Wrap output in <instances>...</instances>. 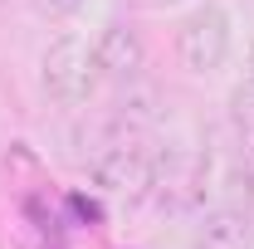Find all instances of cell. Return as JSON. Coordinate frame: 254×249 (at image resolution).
Wrapping results in <instances>:
<instances>
[{
  "mask_svg": "<svg viewBox=\"0 0 254 249\" xmlns=\"http://www.w3.org/2000/svg\"><path fill=\"white\" fill-rule=\"evenodd\" d=\"M39 83L44 93L64 103V108H83L98 88V63H93V49L78 39V34H59L49 39V49L39 54Z\"/></svg>",
  "mask_w": 254,
  "mask_h": 249,
  "instance_id": "cell-1",
  "label": "cell"
},
{
  "mask_svg": "<svg viewBox=\"0 0 254 249\" xmlns=\"http://www.w3.org/2000/svg\"><path fill=\"white\" fill-rule=\"evenodd\" d=\"M93 181L108 195H118L127 205H137L147 190L157 186V161L147 147H137V142H113V147H103L93 161Z\"/></svg>",
  "mask_w": 254,
  "mask_h": 249,
  "instance_id": "cell-2",
  "label": "cell"
},
{
  "mask_svg": "<svg viewBox=\"0 0 254 249\" xmlns=\"http://www.w3.org/2000/svg\"><path fill=\"white\" fill-rule=\"evenodd\" d=\"M176 54L190 73H215L230 54V15L220 5H200L186 15V25L176 30Z\"/></svg>",
  "mask_w": 254,
  "mask_h": 249,
  "instance_id": "cell-3",
  "label": "cell"
},
{
  "mask_svg": "<svg viewBox=\"0 0 254 249\" xmlns=\"http://www.w3.org/2000/svg\"><path fill=\"white\" fill-rule=\"evenodd\" d=\"M93 63H98V78L132 83V78L142 73V63H147V44H142V34L132 30V25L113 20V25H103V34L93 39Z\"/></svg>",
  "mask_w": 254,
  "mask_h": 249,
  "instance_id": "cell-4",
  "label": "cell"
},
{
  "mask_svg": "<svg viewBox=\"0 0 254 249\" xmlns=\"http://www.w3.org/2000/svg\"><path fill=\"white\" fill-rule=\"evenodd\" d=\"M195 249H254V230L245 210H210V215L195 225Z\"/></svg>",
  "mask_w": 254,
  "mask_h": 249,
  "instance_id": "cell-5",
  "label": "cell"
},
{
  "mask_svg": "<svg viewBox=\"0 0 254 249\" xmlns=\"http://www.w3.org/2000/svg\"><path fill=\"white\" fill-rule=\"evenodd\" d=\"M132 83H137V78H132ZM132 83H127V93L118 98V118L132 123V127L157 123V93H152V88H132Z\"/></svg>",
  "mask_w": 254,
  "mask_h": 249,
  "instance_id": "cell-6",
  "label": "cell"
},
{
  "mask_svg": "<svg viewBox=\"0 0 254 249\" xmlns=\"http://www.w3.org/2000/svg\"><path fill=\"white\" fill-rule=\"evenodd\" d=\"M230 123L254 137V73H250V78H240V83L230 88Z\"/></svg>",
  "mask_w": 254,
  "mask_h": 249,
  "instance_id": "cell-7",
  "label": "cell"
},
{
  "mask_svg": "<svg viewBox=\"0 0 254 249\" xmlns=\"http://www.w3.org/2000/svg\"><path fill=\"white\" fill-rule=\"evenodd\" d=\"M34 5H39L44 15H54V20H64V15H73V10H78L83 0H34Z\"/></svg>",
  "mask_w": 254,
  "mask_h": 249,
  "instance_id": "cell-8",
  "label": "cell"
},
{
  "mask_svg": "<svg viewBox=\"0 0 254 249\" xmlns=\"http://www.w3.org/2000/svg\"><path fill=\"white\" fill-rule=\"evenodd\" d=\"M240 161H245V171H250V176H254V142H250V147H245V156H240Z\"/></svg>",
  "mask_w": 254,
  "mask_h": 249,
  "instance_id": "cell-9",
  "label": "cell"
},
{
  "mask_svg": "<svg viewBox=\"0 0 254 249\" xmlns=\"http://www.w3.org/2000/svg\"><path fill=\"white\" fill-rule=\"evenodd\" d=\"M250 68H254V39H250Z\"/></svg>",
  "mask_w": 254,
  "mask_h": 249,
  "instance_id": "cell-10",
  "label": "cell"
},
{
  "mask_svg": "<svg viewBox=\"0 0 254 249\" xmlns=\"http://www.w3.org/2000/svg\"><path fill=\"white\" fill-rule=\"evenodd\" d=\"M157 5H176V0H157Z\"/></svg>",
  "mask_w": 254,
  "mask_h": 249,
  "instance_id": "cell-11",
  "label": "cell"
}]
</instances>
